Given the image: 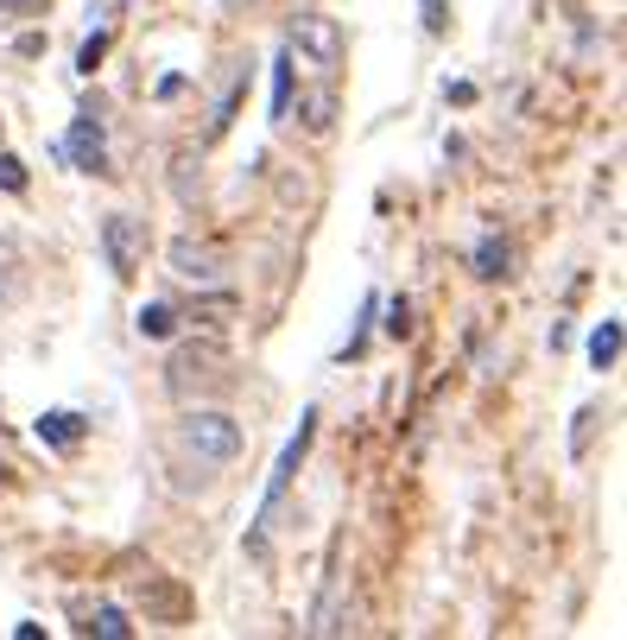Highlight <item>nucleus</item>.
I'll return each mask as SVG.
<instances>
[{"label": "nucleus", "mask_w": 627, "mask_h": 640, "mask_svg": "<svg viewBox=\"0 0 627 640\" xmlns=\"http://www.w3.org/2000/svg\"><path fill=\"white\" fill-rule=\"evenodd\" d=\"M0 191H13V197H20V191H25V159L0 153Z\"/></svg>", "instance_id": "obj_15"}, {"label": "nucleus", "mask_w": 627, "mask_h": 640, "mask_svg": "<svg viewBox=\"0 0 627 640\" xmlns=\"http://www.w3.org/2000/svg\"><path fill=\"white\" fill-rule=\"evenodd\" d=\"M241 96H248V70H235V83H228L223 96H216V115H209V140L235 121V108H241Z\"/></svg>", "instance_id": "obj_9"}, {"label": "nucleus", "mask_w": 627, "mask_h": 640, "mask_svg": "<svg viewBox=\"0 0 627 640\" xmlns=\"http://www.w3.org/2000/svg\"><path fill=\"white\" fill-rule=\"evenodd\" d=\"M292 115V52L273 64V121H285Z\"/></svg>", "instance_id": "obj_13"}, {"label": "nucleus", "mask_w": 627, "mask_h": 640, "mask_svg": "<svg viewBox=\"0 0 627 640\" xmlns=\"http://www.w3.org/2000/svg\"><path fill=\"white\" fill-rule=\"evenodd\" d=\"M83 628H89V634H101V640H127V634H133V621H127V609H115V603H101V609L89 615Z\"/></svg>", "instance_id": "obj_11"}, {"label": "nucleus", "mask_w": 627, "mask_h": 640, "mask_svg": "<svg viewBox=\"0 0 627 640\" xmlns=\"http://www.w3.org/2000/svg\"><path fill=\"white\" fill-rule=\"evenodd\" d=\"M101 57H108V26H96L89 39H83V52H76V70H83V77H96Z\"/></svg>", "instance_id": "obj_14"}, {"label": "nucleus", "mask_w": 627, "mask_h": 640, "mask_svg": "<svg viewBox=\"0 0 627 640\" xmlns=\"http://www.w3.org/2000/svg\"><path fill=\"white\" fill-rule=\"evenodd\" d=\"M51 153L64 159L71 172H108V147H101V121H96V108H76L71 133H64V140H57Z\"/></svg>", "instance_id": "obj_2"}, {"label": "nucleus", "mask_w": 627, "mask_h": 640, "mask_svg": "<svg viewBox=\"0 0 627 640\" xmlns=\"http://www.w3.org/2000/svg\"><path fill=\"white\" fill-rule=\"evenodd\" d=\"M615 361H621V317H603V324L590 330V368H596V375H608Z\"/></svg>", "instance_id": "obj_7"}, {"label": "nucleus", "mask_w": 627, "mask_h": 640, "mask_svg": "<svg viewBox=\"0 0 627 640\" xmlns=\"http://www.w3.org/2000/svg\"><path fill=\"white\" fill-rule=\"evenodd\" d=\"M311 437H317V406H304V412H299V432L285 437V451H279L273 476H267V495H260V520H253V533H248V552H253V558L267 552V520H273L279 495L292 488V476H299V463L311 457Z\"/></svg>", "instance_id": "obj_1"}, {"label": "nucleus", "mask_w": 627, "mask_h": 640, "mask_svg": "<svg viewBox=\"0 0 627 640\" xmlns=\"http://www.w3.org/2000/svg\"><path fill=\"white\" fill-rule=\"evenodd\" d=\"M0 292H7V280H0Z\"/></svg>", "instance_id": "obj_22"}, {"label": "nucleus", "mask_w": 627, "mask_h": 640, "mask_svg": "<svg viewBox=\"0 0 627 640\" xmlns=\"http://www.w3.org/2000/svg\"><path fill=\"white\" fill-rule=\"evenodd\" d=\"M121 7H127V0H89V26H108Z\"/></svg>", "instance_id": "obj_17"}, {"label": "nucleus", "mask_w": 627, "mask_h": 640, "mask_svg": "<svg viewBox=\"0 0 627 640\" xmlns=\"http://www.w3.org/2000/svg\"><path fill=\"white\" fill-rule=\"evenodd\" d=\"M387 330L406 336V299H393V305H387Z\"/></svg>", "instance_id": "obj_18"}, {"label": "nucleus", "mask_w": 627, "mask_h": 640, "mask_svg": "<svg viewBox=\"0 0 627 640\" xmlns=\"http://www.w3.org/2000/svg\"><path fill=\"white\" fill-rule=\"evenodd\" d=\"M172 273H184V280H216V254L209 248H197V241H172Z\"/></svg>", "instance_id": "obj_8"}, {"label": "nucleus", "mask_w": 627, "mask_h": 640, "mask_svg": "<svg viewBox=\"0 0 627 640\" xmlns=\"http://www.w3.org/2000/svg\"><path fill=\"white\" fill-rule=\"evenodd\" d=\"M184 444L209 463H228L241 451V425H235L228 412H191V419H184Z\"/></svg>", "instance_id": "obj_3"}, {"label": "nucleus", "mask_w": 627, "mask_h": 640, "mask_svg": "<svg viewBox=\"0 0 627 640\" xmlns=\"http://www.w3.org/2000/svg\"><path fill=\"white\" fill-rule=\"evenodd\" d=\"M304 128H311V133H324V128H329V96H317V102L304 108Z\"/></svg>", "instance_id": "obj_16"}, {"label": "nucleus", "mask_w": 627, "mask_h": 640, "mask_svg": "<svg viewBox=\"0 0 627 640\" xmlns=\"http://www.w3.org/2000/svg\"><path fill=\"white\" fill-rule=\"evenodd\" d=\"M507 273V241L501 235H482L476 241V280H501Z\"/></svg>", "instance_id": "obj_10"}, {"label": "nucleus", "mask_w": 627, "mask_h": 640, "mask_svg": "<svg viewBox=\"0 0 627 640\" xmlns=\"http://www.w3.org/2000/svg\"><path fill=\"white\" fill-rule=\"evenodd\" d=\"M140 248H147V235H140V223L115 209V216L101 223V254H108V273H115V280H127V273L140 267Z\"/></svg>", "instance_id": "obj_5"}, {"label": "nucleus", "mask_w": 627, "mask_h": 640, "mask_svg": "<svg viewBox=\"0 0 627 640\" xmlns=\"http://www.w3.org/2000/svg\"><path fill=\"white\" fill-rule=\"evenodd\" d=\"M32 432H39V444H51V451H71L76 437L89 432V419H83V412H71V406H51L45 419L32 425Z\"/></svg>", "instance_id": "obj_6"}, {"label": "nucleus", "mask_w": 627, "mask_h": 640, "mask_svg": "<svg viewBox=\"0 0 627 640\" xmlns=\"http://www.w3.org/2000/svg\"><path fill=\"white\" fill-rule=\"evenodd\" d=\"M444 96H451L456 108H469V102H476V83H451V89H444Z\"/></svg>", "instance_id": "obj_19"}, {"label": "nucleus", "mask_w": 627, "mask_h": 640, "mask_svg": "<svg viewBox=\"0 0 627 640\" xmlns=\"http://www.w3.org/2000/svg\"><path fill=\"white\" fill-rule=\"evenodd\" d=\"M20 7H25V0H0V13H20Z\"/></svg>", "instance_id": "obj_21"}, {"label": "nucleus", "mask_w": 627, "mask_h": 640, "mask_svg": "<svg viewBox=\"0 0 627 640\" xmlns=\"http://www.w3.org/2000/svg\"><path fill=\"white\" fill-rule=\"evenodd\" d=\"M292 52H299L304 64L329 70V64L343 57V26H336L329 13H299V26H292Z\"/></svg>", "instance_id": "obj_4"}, {"label": "nucleus", "mask_w": 627, "mask_h": 640, "mask_svg": "<svg viewBox=\"0 0 627 640\" xmlns=\"http://www.w3.org/2000/svg\"><path fill=\"white\" fill-rule=\"evenodd\" d=\"M0 267H13V241H0Z\"/></svg>", "instance_id": "obj_20"}, {"label": "nucleus", "mask_w": 627, "mask_h": 640, "mask_svg": "<svg viewBox=\"0 0 627 640\" xmlns=\"http://www.w3.org/2000/svg\"><path fill=\"white\" fill-rule=\"evenodd\" d=\"M133 324H140V336L165 343V336L177 330V311H172V305H140V317H133Z\"/></svg>", "instance_id": "obj_12"}]
</instances>
